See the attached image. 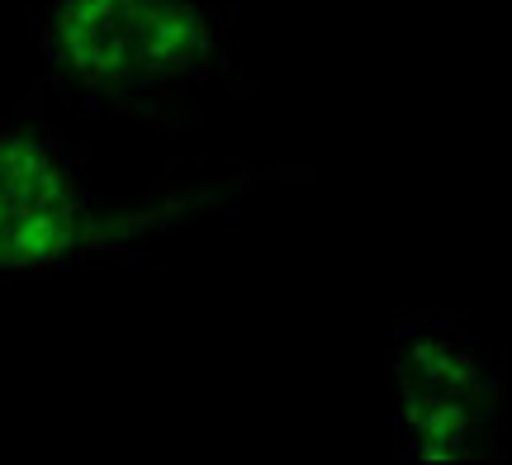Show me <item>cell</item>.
<instances>
[{"instance_id":"obj_1","label":"cell","mask_w":512,"mask_h":465,"mask_svg":"<svg viewBox=\"0 0 512 465\" xmlns=\"http://www.w3.org/2000/svg\"><path fill=\"white\" fill-rule=\"evenodd\" d=\"M34 91L86 114L185 133L219 95H247L219 0H48L34 19Z\"/></svg>"},{"instance_id":"obj_2","label":"cell","mask_w":512,"mask_h":465,"mask_svg":"<svg viewBox=\"0 0 512 465\" xmlns=\"http://www.w3.org/2000/svg\"><path fill=\"white\" fill-rule=\"evenodd\" d=\"M261 181H294V171H204L171 176L133 200H100L86 162L43 114V95L34 91L24 110L0 119V276L29 280L128 261L147 242L233 209V200Z\"/></svg>"},{"instance_id":"obj_3","label":"cell","mask_w":512,"mask_h":465,"mask_svg":"<svg viewBox=\"0 0 512 465\" xmlns=\"http://www.w3.org/2000/svg\"><path fill=\"white\" fill-rule=\"evenodd\" d=\"M399 451L418 465H479L508 451V390L489 352L456 323H403L389 337Z\"/></svg>"}]
</instances>
